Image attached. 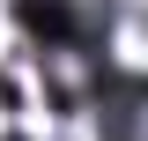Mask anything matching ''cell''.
I'll use <instances>...</instances> for the list:
<instances>
[{
	"label": "cell",
	"mask_w": 148,
	"mask_h": 141,
	"mask_svg": "<svg viewBox=\"0 0 148 141\" xmlns=\"http://www.w3.org/2000/svg\"><path fill=\"white\" fill-rule=\"evenodd\" d=\"M96 119H104V141H148V74L96 82Z\"/></svg>",
	"instance_id": "obj_1"
}]
</instances>
